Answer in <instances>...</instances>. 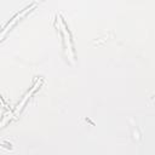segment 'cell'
<instances>
[{
	"label": "cell",
	"mask_w": 155,
	"mask_h": 155,
	"mask_svg": "<svg viewBox=\"0 0 155 155\" xmlns=\"http://www.w3.org/2000/svg\"><path fill=\"white\" fill-rule=\"evenodd\" d=\"M62 31H63V34H64V39H65V44H67V47H68V50L69 51H71V46H70V41H69V34L67 33V30L63 28L62 29Z\"/></svg>",
	"instance_id": "cell-1"
}]
</instances>
